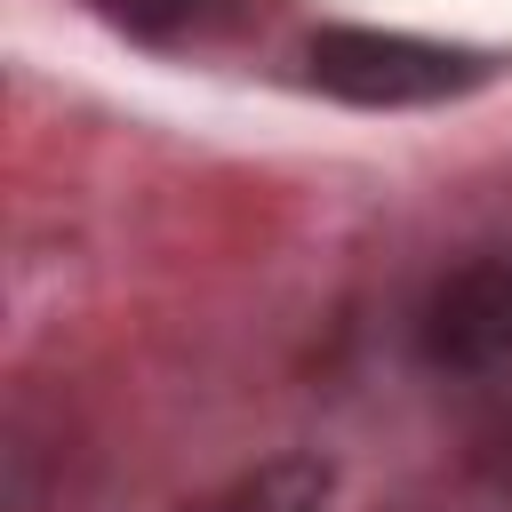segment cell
<instances>
[{"label": "cell", "mask_w": 512, "mask_h": 512, "mask_svg": "<svg viewBox=\"0 0 512 512\" xmlns=\"http://www.w3.org/2000/svg\"><path fill=\"white\" fill-rule=\"evenodd\" d=\"M328 504V464L320 456H280L264 472H248L240 488H224L208 512H320Z\"/></svg>", "instance_id": "3"}, {"label": "cell", "mask_w": 512, "mask_h": 512, "mask_svg": "<svg viewBox=\"0 0 512 512\" xmlns=\"http://www.w3.org/2000/svg\"><path fill=\"white\" fill-rule=\"evenodd\" d=\"M312 88L368 104V112H408V104H448L464 88H480L496 72V56L480 48H448V40H416V32H368V24H328L304 48Z\"/></svg>", "instance_id": "1"}, {"label": "cell", "mask_w": 512, "mask_h": 512, "mask_svg": "<svg viewBox=\"0 0 512 512\" xmlns=\"http://www.w3.org/2000/svg\"><path fill=\"white\" fill-rule=\"evenodd\" d=\"M424 360L448 368V376H488L512 360V256H480L464 272H448L424 304V328H416Z\"/></svg>", "instance_id": "2"}]
</instances>
